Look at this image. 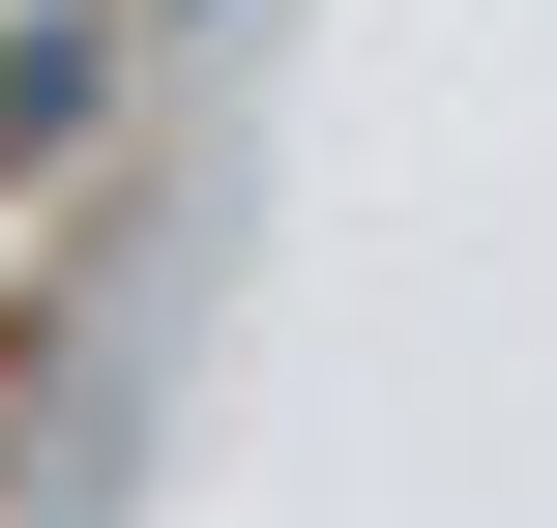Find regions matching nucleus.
<instances>
[{"instance_id":"1","label":"nucleus","mask_w":557,"mask_h":528,"mask_svg":"<svg viewBox=\"0 0 557 528\" xmlns=\"http://www.w3.org/2000/svg\"><path fill=\"white\" fill-rule=\"evenodd\" d=\"M117 118V0H59V29H0V176H59Z\"/></svg>"}]
</instances>
